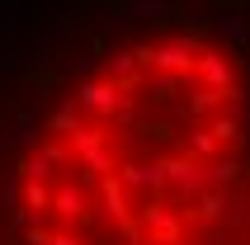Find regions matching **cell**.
I'll return each mask as SVG.
<instances>
[{"label": "cell", "mask_w": 250, "mask_h": 245, "mask_svg": "<svg viewBox=\"0 0 250 245\" xmlns=\"http://www.w3.org/2000/svg\"><path fill=\"white\" fill-rule=\"evenodd\" d=\"M250 146V90L227 42L156 33L57 99L19 165L28 245H212Z\"/></svg>", "instance_id": "1"}]
</instances>
